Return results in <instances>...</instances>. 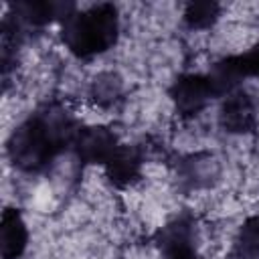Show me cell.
<instances>
[{"mask_svg": "<svg viewBox=\"0 0 259 259\" xmlns=\"http://www.w3.org/2000/svg\"><path fill=\"white\" fill-rule=\"evenodd\" d=\"M79 130L81 125L67 105L45 103L12 130L6 142L8 158L20 172L40 174L65 148L73 146Z\"/></svg>", "mask_w": 259, "mask_h": 259, "instance_id": "6da1fadb", "label": "cell"}, {"mask_svg": "<svg viewBox=\"0 0 259 259\" xmlns=\"http://www.w3.org/2000/svg\"><path fill=\"white\" fill-rule=\"evenodd\" d=\"M119 36V14L113 4L77 10L61 22V40L71 55L91 59L109 51Z\"/></svg>", "mask_w": 259, "mask_h": 259, "instance_id": "7a4b0ae2", "label": "cell"}, {"mask_svg": "<svg viewBox=\"0 0 259 259\" xmlns=\"http://www.w3.org/2000/svg\"><path fill=\"white\" fill-rule=\"evenodd\" d=\"M210 99H214V95L206 75L184 73L176 77L170 87V101L182 117H196L210 103Z\"/></svg>", "mask_w": 259, "mask_h": 259, "instance_id": "3957f363", "label": "cell"}, {"mask_svg": "<svg viewBox=\"0 0 259 259\" xmlns=\"http://www.w3.org/2000/svg\"><path fill=\"white\" fill-rule=\"evenodd\" d=\"M73 152L83 164H101L105 166L113 152L119 148L117 136L107 125H83L73 142Z\"/></svg>", "mask_w": 259, "mask_h": 259, "instance_id": "277c9868", "label": "cell"}, {"mask_svg": "<svg viewBox=\"0 0 259 259\" xmlns=\"http://www.w3.org/2000/svg\"><path fill=\"white\" fill-rule=\"evenodd\" d=\"M219 123L229 134H251L257 127V109L251 95L243 89L223 97Z\"/></svg>", "mask_w": 259, "mask_h": 259, "instance_id": "5b68a950", "label": "cell"}, {"mask_svg": "<svg viewBox=\"0 0 259 259\" xmlns=\"http://www.w3.org/2000/svg\"><path fill=\"white\" fill-rule=\"evenodd\" d=\"M221 178V162L210 152H194L180 160L178 180L188 190L210 188Z\"/></svg>", "mask_w": 259, "mask_h": 259, "instance_id": "8992f818", "label": "cell"}, {"mask_svg": "<svg viewBox=\"0 0 259 259\" xmlns=\"http://www.w3.org/2000/svg\"><path fill=\"white\" fill-rule=\"evenodd\" d=\"M12 16L22 24V26H32V28H42L55 20H65L77 12L75 4L67 2H47V0H28V2H18L12 4Z\"/></svg>", "mask_w": 259, "mask_h": 259, "instance_id": "52a82bcc", "label": "cell"}, {"mask_svg": "<svg viewBox=\"0 0 259 259\" xmlns=\"http://www.w3.org/2000/svg\"><path fill=\"white\" fill-rule=\"evenodd\" d=\"M142 168H144V158L140 150L136 146H125V144H119V148L103 166L107 180L115 188H127L136 184L142 178Z\"/></svg>", "mask_w": 259, "mask_h": 259, "instance_id": "ba28073f", "label": "cell"}, {"mask_svg": "<svg viewBox=\"0 0 259 259\" xmlns=\"http://www.w3.org/2000/svg\"><path fill=\"white\" fill-rule=\"evenodd\" d=\"M28 247V227L18 208H4L0 217V255L2 259H22Z\"/></svg>", "mask_w": 259, "mask_h": 259, "instance_id": "9c48e42d", "label": "cell"}, {"mask_svg": "<svg viewBox=\"0 0 259 259\" xmlns=\"http://www.w3.org/2000/svg\"><path fill=\"white\" fill-rule=\"evenodd\" d=\"M156 245L166 259H174L178 255L194 251V227L186 217H178L170 221L166 227L158 231Z\"/></svg>", "mask_w": 259, "mask_h": 259, "instance_id": "30bf717a", "label": "cell"}, {"mask_svg": "<svg viewBox=\"0 0 259 259\" xmlns=\"http://www.w3.org/2000/svg\"><path fill=\"white\" fill-rule=\"evenodd\" d=\"M206 79L210 83L214 97H227V95L239 91L243 79H247V71H245L241 55H233V57H225V59L217 61L210 67Z\"/></svg>", "mask_w": 259, "mask_h": 259, "instance_id": "8fae6325", "label": "cell"}, {"mask_svg": "<svg viewBox=\"0 0 259 259\" xmlns=\"http://www.w3.org/2000/svg\"><path fill=\"white\" fill-rule=\"evenodd\" d=\"M89 95L99 107H113L123 97V81L117 73L111 71L99 73L91 81Z\"/></svg>", "mask_w": 259, "mask_h": 259, "instance_id": "7c38bea8", "label": "cell"}, {"mask_svg": "<svg viewBox=\"0 0 259 259\" xmlns=\"http://www.w3.org/2000/svg\"><path fill=\"white\" fill-rule=\"evenodd\" d=\"M237 259H259V214L249 217L237 231L235 237Z\"/></svg>", "mask_w": 259, "mask_h": 259, "instance_id": "4fadbf2b", "label": "cell"}, {"mask_svg": "<svg viewBox=\"0 0 259 259\" xmlns=\"http://www.w3.org/2000/svg\"><path fill=\"white\" fill-rule=\"evenodd\" d=\"M221 16V6L217 2H190L184 8V22L192 30H206L214 26Z\"/></svg>", "mask_w": 259, "mask_h": 259, "instance_id": "5bb4252c", "label": "cell"}, {"mask_svg": "<svg viewBox=\"0 0 259 259\" xmlns=\"http://www.w3.org/2000/svg\"><path fill=\"white\" fill-rule=\"evenodd\" d=\"M247 77H259V45H255L251 51H247L245 55H241Z\"/></svg>", "mask_w": 259, "mask_h": 259, "instance_id": "9a60e30c", "label": "cell"}, {"mask_svg": "<svg viewBox=\"0 0 259 259\" xmlns=\"http://www.w3.org/2000/svg\"><path fill=\"white\" fill-rule=\"evenodd\" d=\"M174 259H202L196 251H190V253H184V255H178V257H174Z\"/></svg>", "mask_w": 259, "mask_h": 259, "instance_id": "2e32d148", "label": "cell"}]
</instances>
